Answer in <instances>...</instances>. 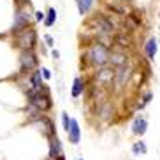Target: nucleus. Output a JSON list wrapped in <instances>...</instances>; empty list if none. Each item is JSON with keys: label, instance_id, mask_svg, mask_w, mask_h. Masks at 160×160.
<instances>
[{"label": "nucleus", "instance_id": "20", "mask_svg": "<svg viewBox=\"0 0 160 160\" xmlns=\"http://www.w3.org/2000/svg\"><path fill=\"white\" fill-rule=\"evenodd\" d=\"M41 71H42V76L46 78V79H49V78H51V72L48 71V69H41Z\"/></svg>", "mask_w": 160, "mask_h": 160}, {"label": "nucleus", "instance_id": "5", "mask_svg": "<svg viewBox=\"0 0 160 160\" xmlns=\"http://www.w3.org/2000/svg\"><path fill=\"white\" fill-rule=\"evenodd\" d=\"M19 62H21V69L23 71H33L37 67V58L32 53V49H23L21 57H19Z\"/></svg>", "mask_w": 160, "mask_h": 160}, {"label": "nucleus", "instance_id": "12", "mask_svg": "<svg viewBox=\"0 0 160 160\" xmlns=\"http://www.w3.org/2000/svg\"><path fill=\"white\" fill-rule=\"evenodd\" d=\"M157 55V39H150L148 42H146V57L153 60Z\"/></svg>", "mask_w": 160, "mask_h": 160}, {"label": "nucleus", "instance_id": "22", "mask_svg": "<svg viewBox=\"0 0 160 160\" xmlns=\"http://www.w3.org/2000/svg\"><path fill=\"white\" fill-rule=\"evenodd\" d=\"M44 39H46V44H48V46H53V37H51V35H46Z\"/></svg>", "mask_w": 160, "mask_h": 160}, {"label": "nucleus", "instance_id": "16", "mask_svg": "<svg viewBox=\"0 0 160 160\" xmlns=\"http://www.w3.org/2000/svg\"><path fill=\"white\" fill-rule=\"evenodd\" d=\"M132 153H134V155H144L146 153V144L142 141H137L136 144L132 146Z\"/></svg>", "mask_w": 160, "mask_h": 160}, {"label": "nucleus", "instance_id": "11", "mask_svg": "<svg viewBox=\"0 0 160 160\" xmlns=\"http://www.w3.org/2000/svg\"><path fill=\"white\" fill-rule=\"evenodd\" d=\"M51 158H60L62 157V144L57 137H53V142H51V151H49Z\"/></svg>", "mask_w": 160, "mask_h": 160}, {"label": "nucleus", "instance_id": "14", "mask_svg": "<svg viewBox=\"0 0 160 160\" xmlns=\"http://www.w3.org/2000/svg\"><path fill=\"white\" fill-rule=\"evenodd\" d=\"M55 21H57V11L51 7V9L48 11L46 18H44V25H46V27H53V23H55Z\"/></svg>", "mask_w": 160, "mask_h": 160}, {"label": "nucleus", "instance_id": "19", "mask_svg": "<svg viewBox=\"0 0 160 160\" xmlns=\"http://www.w3.org/2000/svg\"><path fill=\"white\" fill-rule=\"evenodd\" d=\"M150 100H151V93H146V95H144V99H142V102H141V106H139V108H144V106H146L148 102H150Z\"/></svg>", "mask_w": 160, "mask_h": 160}, {"label": "nucleus", "instance_id": "10", "mask_svg": "<svg viewBox=\"0 0 160 160\" xmlns=\"http://www.w3.org/2000/svg\"><path fill=\"white\" fill-rule=\"evenodd\" d=\"M83 90H85V83H83V79H81V78H76L74 85H72V97L78 99V97L83 93Z\"/></svg>", "mask_w": 160, "mask_h": 160}, {"label": "nucleus", "instance_id": "15", "mask_svg": "<svg viewBox=\"0 0 160 160\" xmlns=\"http://www.w3.org/2000/svg\"><path fill=\"white\" fill-rule=\"evenodd\" d=\"M127 74H128V69L127 67H120L118 69V78H116V83H118V86H122L123 83H125V79H127Z\"/></svg>", "mask_w": 160, "mask_h": 160}, {"label": "nucleus", "instance_id": "13", "mask_svg": "<svg viewBox=\"0 0 160 160\" xmlns=\"http://www.w3.org/2000/svg\"><path fill=\"white\" fill-rule=\"evenodd\" d=\"M30 85H32V90H39L42 86V76H41V71H35L30 78Z\"/></svg>", "mask_w": 160, "mask_h": 160}, {"label": "nucleus", "instance_id": "7", "mask_svg": "<svg viewBox=\"0 0 160 160\" xmlns=\"http://www.w3.org/2000/svg\"><path fill=\"white\" fill-rule=\"evenodd\" d=\"M146 127H148L146 118L137 116L136 120H134V123H132V132H134V134H137V136H142V134L146 132Z\"/></svg>", "mask_w": 160, "mask_h": 160}, {"label": "nucleus", "instance_id": "9", "mask_svg": "<svg viewBox=\"0 0 160 160\" xmlns=\"http://www.w3.org/2000/svg\"><path fill=\"white\" fill-rule=\"evenodd\" d=\"M76 5H78V11H79V14H86L90 9H92V5H93V0H76Z\"/></svg>", "mask_w": 160, "mask_h": 160}, {"label": "nucleus", "instance_id": "21", "mask_svg": "<svg viewBox=\"0 0 160 160\" xmlns=\"http://www.w3.org/2000/svg\"><path fill=\"white\" fill-rule=\"evenodd\" d=\"M35 19H37V21H41V19H44V14L41 12V11H37V12H35Z\"/></svg>", "mask_w": 160, "mask_h": 160}, {"label": "nucleus", "instance_id": "4", "mask_svg": "<svg viewBox=\"0 0 160 160\" xmlns=\"http://www.w3.org/2000/svg\"><path fill=\"white\" fill-rule=\"evenodd\" d=\"M30 19H32V18H30V12H28V11L18 9V11H16V16H14V27H12V32L18 33V32H21V30L28 28Z\"/></svg>", "mask_w": 160, "mask_h": 160}, {"label": "nucleus", "instance_id": "8", "mask_svg": "<svg viewBox=\"0 0 160 160\" xmlns=\"http://www.w3.org/2000/svg\"><path fill=\"white\" fill-rule=\"evenodd\" d=\"M114 78V71H111V69H100L99 72H97V81L99 83H102V85H106V83H111V79Z\"/></svg>", "mask_w": 160, "mask_h": 160}, {"label": "nucleus", "instance_id": "6", "mask_svg": "<svg viewBox=\"0 0 160 160\" xmlns=\"http://www.w3.org/2000/svg\"><path fill=\"white\" fill-rule=\"evenodd\" d=\"M67 134H69V141L72 144H78L79 142V137H81V130H79V125L76 120H71V125L67 128Z\"/></svg>", "mask_w": 160, "mask_h": 160}, {"label": "nucleus", "instance_id": "3", "mask_svg": "<svg viewBox=\"0 0 160 160\" xmlns=\"http://www.w3.org/2000/svg\"><path fill=\"white\" fill-rule=\"evenodd\" d=\"M35 42H37V35H35V30L33 28H25L19 32L18 35V44L23 49H32L33 46H35Z\"/></svg>", "mask_w": 160, "mask_h": 160}, {"label": "nucleus", "instance_id": "2", "mask_svg": "<svg viewBox=\"0 0 160 160\" xmlns=\"http://www.w3.org/2000/svg\"><path fill=\"white\" fill-rule=\"evenodd\" d=\"M88 57L92 58V62H93V63H97V65H102V63H106V62L109 60V51H108V48L104 46V44L95 42L93 46L90 48Z\"/></svg>", "mask_w": 160, "mask_h": 160}, {"label": "nucleus", "instance_id": "1", "mask_svg": "<svg viewBox=\"0 0 160 160\" xmlns=\"http://www.w3.org/2000/svg\"><path fill=\"white\" fill-rule=\"evenodd\" d=\"M27 95H28L30 106L35 108L37 111H41V113L51 108V100H49V97H48L46 93H41V88H39V90H32V88H30L28 92H27Z\"/></svg>", "mask_w": 160, "mask_h": 160}, {"label": "nucleus", "instance_id": "18", "mask_svg": "<svg viewBox=\"0 0 160 160\" xmlns=\"http://www.w3.org/2000/svg\"><path fill=\"white\" fill-rule=\"evenodd\" d=\"M62 122H63V128H69V125H71V118H69V114H63L62 116Z\"/></svg>", "mask_w": 160, "mask_h": 160}, {"label": "nucleus", "instance_id": "17", "mask_svg": "<svg viewBox=\"0 0 160 160\" xmlns=\"http://www.w3.org/2000/svg\"><path fill=\"white\" fill-rule=\"evenodd\" d=\"M109 60L113 62L114 65H118V67H122L125 62H127V57H123L122 53H118V55H113V57H109Z\"/></svg>", "mask_w": 160, "mask_h": 160}]
</instances>
